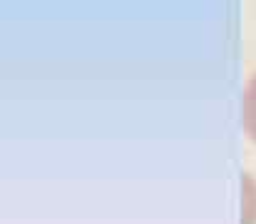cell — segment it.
<instances>
[{
    "label": "cell",
    "instance_id": "cell-1",
    "mask_svg": "<svg viewBox=\"0 0 256 224\" xmlns=\"http://www.w3.org/2000/svg\"><path fill=\"white\" fill-rule=\"evenodd\" d=\"M242 127H244L246 137L256 145V75L244 87V97H242Z\"/></svg>",
    "mask_w": 256,
    "mask_h": 224
}]
</instances>
